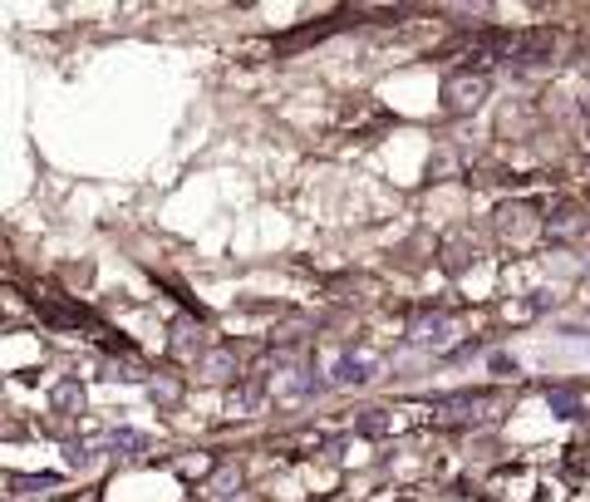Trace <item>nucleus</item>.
Segmentation results:
<instances>
[{
  "mask_svg": "<svg viewBox=\"0 0 590 502\" xmlns=\"http://www.w3.org/2000/svg\"><path fill=\"white\" fill-rule=\"evenodd\" d=\"M438 98L448 114H472V108L487 98V74H477V69H448Z\"/></svg>",
  "mask_w": 590,
  "mask_h": 502,
  "instance_id": "f257e3e1",
  "label": "nucleus"
},
{
  "mask_svg": "<svg viewBox=\"0 0 590 502\" xmlns=\"http://www.w3.org/2000/svg\"><path fill=\"white\" fill-rule=\"evenodd\" d=\"M452 335H458V320L448 311H423L409 320V345H418V350H442Z\"/></svg>",
  "mask_w": 590,
  "mask_h": 502,
  "instance_id": "f03ea898",
  "label": "nucleus"
},
{
  "mask_svg": "<svg viewBox=\"0 0 590 502\" xmlns=\"http://www.w3.org/2000/svg\"><path fill=\"white\" fill-rule=\"evenodd\" d=\"M586 232H590V212L580 202H556L546 212V236H556V242H576Z\"/></svg>",
  "mask_w": 590,
  "mask_h": 502,
  "instance_id": "7ed1b4c3",
  "label": "nucleus"
},
{
  "mask_svg": "<svg viewBox=\"0 0 590 502\" xmlns=\"http://www.w3.org/2000/svg\"><path fill=\"white\" fill-rule=\"evenodd\" d=\"M49 404H55L59 413H79V409H84V384H79V380H59L55 389H49Z\"/></svg>",
  "mask_w": 590,
  "mask_h": 502,
  "instance_id": "20e7f679",
  "label": "nucleus"
},
{
  "mask_svg": "<svg viewBox=\"0 0 590 502\" xmlns=\"http://www.w3.org/2000/svg\"><path fill=\"white\" fill-rule=\"evenodd\" d=\"M369 374H374V364H369V360H354V354H344V360H334L330 380H334V384H364Z\"/></svg>",
  "mask_w": 590,
  "mask_h": 502,
  "instance_id": "39448f33",
  "label": "nucleus"
},
{
  "mask_svg": "<svg viewBox=\"0 0 590 502\" xmlns=\"http://www.w3.org/2000/svg\"><path fill=\"white\" fill-rule=\"evenodd\" d=\"M527 222H531V207H527V202L497 207V226H502V236H521V232H527Z\"/></svg>",
  "mask_w": 590,
  "mask_h": 502,
  "instance_id": "423d86ee",
  "label": "nucleus"
},
{
  "mask_svg": "<svg viewBox=\"0 0 590 502\" xmlns=\"http://www.w3.org/2000/svg\"><path fill=\"white\" fill-rule=\"evenodd\" d=\"M104 443L114 453H138V448H148V433H133V429H108L104 433Z\"/></svg>",
  "mask_w": 590,
  "mask_h": 502,
  "instance_id": "0eeeda50",
  "label": "nucleus"
},
{
  "mask_svg": "<svg viewBox=\"0 0 590 502\" xmlns=\"http://www.w3.org/2000/svg\"><path fill=\"white\" fill-rule=\"evenodd\" d=\"M261 384L256 380H246V389H232V409H256V404H261Z\"/></svg>",
  "mask_w": 590,
  "mask_h": 502,
  "instance_id": "6e6552de",
  "label": "nucleus"
},
{
  "mask_svg": "<svg viewBox=\"0 0 590 502\" xmlns=\"http://www.w3.org/2000/svg\"><path fill=\"white\" fill-rule=\"evenodd\" d=\"M546 399H551V409H556V413H560V419H570V413H576V409H580V399H576V394H570V389H551V394H546Z\"/></svg>",
  "mask_w": 590,
  "mask_h": 502,
  "instance_id": "1a4fd4ad",
  "label": "nucleus"
},
{
  "mask_svg": "<svg viewBox=\"0 0 590 502\" xmlns=\"http://www.w3.org/2000/svg\"><path fill=\"white\" fill-rule=\"evenodd\" d=\"M236 482H241V468H236V463H226V468L212 472V492H232Z\"/></svg>",
  "mask_w": 590,
  "mask_h": 502,
  "instance_id": "9d476101",
  "label": "nucleus"
},
{
  "mask_svg": "<svg viewBox=\"0 0 590 502\" xmlns=\"http://www.w3.org/2000/svg\"><path fill=\"white\" fill-rule=\"evenodd\" d=\"M10 482H15V488H55V472H45V478H39V472H30V478H10Z\"/></svg>",
  "mask_w": 590,
  "mask_h": 502,
  "instance_id": "9b49d317",
  "label": "nucleus"
},
{
  "mask_svg": "<svg viewBox=\"0 0 590 502\" xmlns=\"http://www.w3.org/2000/svg\"><path fill=\"white\" fill-rule=\"evenodd\" d=\"M232 354H212V360H206V374H216V380H222V374H232Z\"/></svg>",
  "mask_w": 590,
  "mask_h": 502,
  "instance_id": "f8f14e48",
  "label": "nucleus"
},
{
  "mask_svg": "<svg viewBox=\"0 0 590 502\" xmlns=\"http://www.w3.org/2000/svg\"><path fill=\"white\" fill-rule=\"evenodd\" d=\"M580 124H586V133H590V98L580 104Z\"/></svg>",
  "mask_w": 590,
  "mask_h": 502,
  "instance_id": "ddd939ff",
  "label": "nucleus"
},
{
  "mask_svg": "<svg viewBox=\"0 0 590 502\" xmlns=\"http://www.w3.org/2000/svg\"><path fill=\"white\" fill-rule=\"evenodd\" d=\"M586 173H590V163H586Z\"/></svg>",
  "mask_w": 590,
  "mask_h": 502,
  "instance_id": "4468645a",
  "label": "nucleus"
},
{
  "mask_svg": "<svg viewBox=\"0 0 590 502\" xmlns=\"http://www.w3.org/2000/svg\"><path fill=\"white\" fill-rule=\"evenodd\" d=\"M586 266H590V261H586Z\"/></svg>",
  "mask_w": 590,
  "mask_h": 502,
  "instance_id": "2eb2a0df",
  "label": "nucleus"
}]
</instances>
